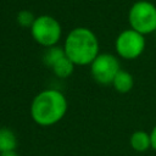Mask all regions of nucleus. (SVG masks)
I'll use <instances>...</instances> for the list:
<instances>
[{
  "label": "nucleus",
  "mask_w": 156,
  "mask_h": 156,
  "mask_svg": "<svg viewBox=\"0 0 156 156\" xmlns=\"http://www.w3.org/2000/svg\"><path fill=\"white\" fill-rule=\"evenodd\" d=\"M30 34L33 39L44 48L55 46L61 37H62V28L60 22L50 15H41L37 16L34 23L30 27Z\"/></svg>",
  "instance_id": "obj_4"
},
{
  "label": "nucleus",
  "mask_w": 156,
  "mask_h": 156,
  "mask_svg": "<svg viewBox=\"0 0 156 156\" xmlns=\"http://www.w3.org/2000/svg\"><path fill=\"white\" fill-rule=\"evenodd\" d=\"M112 85H113V88H115L118 93L126 94V93H128V91L133 88V85H134L133 76H132L128 71L121 68V69L118 71V73L116 74V77L113 78Z\"/></svg>",
  "instance_id": "obj_7"
},
{
  "label": "nucleus",
  "mask_w": 156,
  "mask_h": 156,
  "mask_svg": "<svg viewBox=\"0 0 156 156\" xmlns=\"http://www.w3.org/2000/svg\"><path fill=\"white\" fill-rule=\"evenodd\" d=\"M74 63L66 56V54L63 56H61L57 61H55L52 65H51V69L54 71L55 76L60 77V78H67L69 77L72 73H73V69H74Z\"/></svg>",
  "instance_id": "obj_9"
},
{
  "label": "nucleus",
  "mask_w": 156,
  "mask_h": 156,
  "mask_svg": "<svg viewBox=\"0 0 156 156\" xmlns=\"http://www.w3.org/2000/svg\"><path fill=\"white\" fill-rule=\"evenodd\" d=\"M145 45V35L132 28H128L117 35L115 49L119 57L124 60H134L144 52Z\"/></svg>",
  "instance_id": "obj_5"
},
{
  "label": "nucleus",
  "mask_w": 156,
  "mask_h": 156,
  "mask_svg": "<svg viewBox=\"0 0 156 156\" xmlns=\"http://www.w3.org/2000/svg\"><path fill=\"white\" fill-rule=\"evenodd\" d=\"M130 28L143 35L156 32V6L147 0L134 2L128 12Z\"/></svg>",
  "instance_id": "obj_3"
},
{
  "label": "nucleus",
  "mask_w": 156,
  "mask_h": 156,
  "mask_svg": "<svg viewBox=\"0 0 156 156\" xmlns=\"http://www.w3.org/2000/svg\"><path fill=\"white\" fill-rule=\"evenodd\" d=\"M17 147V136L15 132L7 127L0 128V152L12 151Z\"/></svg>",
  "instance_id": "obj_10"
},
{
  "label": "nucleus",
  "mask_w": 156,
  "mask_h": 156,
  "mask_svg": "<svg viewBox=\"0 0 156 156\" xmlns=\"http://www.w3.org/2000/svg\"><path fill=\"white\" fill-rule=\"evenodd\" d=\"M129 144L133 150L136 152H144L151 147V138L150 133L145 130H135L129 139Z\"/></svg>",
  "instance_id": "obj_8"
},
{
  "label": "nucleus",
  "mask_w": 156,
  "mask_h": 156,
  "mask_svg": "<svg viewBox=\"0 0 156 156\" xmlns=\"http://www.w3.org/2000/svg\"><path fill=\"white\" fill-rule=\"evenodd\" d=\"M65 55V50H63V48H58V46H51V48H48V51L45 52V55H44V61H45V63L49 66V67H51V65L55 62V61H57L61 56H63Z\"/></svg>",
  "instance_id": "obj_11"
},
{
  "label": "nucleus",
  "mask_w": 156,
  "mask_h": 156,
  "mask_svg": "<svg viewBox=\"0 0 156 156\" xmlns=\"http://www.w3.org/2000/svg\"><path fill=\"white\" fill-rule=\"evenodd\" d=\"M121 69L118 58L110 52H100L90 63L93 79L102 85L112 84L113 78Z\"/></svg>",
  "instance_id": "obj_6"
},
{
  "label": "nucleus",
  "mask_w": 156,
  "mask_h": 156,
  "mask_svg": "<svg viewBox=\"0 0 156 156\" xmlns=\"http://www.w3.org/2000/svg\"><path fill=\"white\" fill-rule=\"evenodd\" d=\"M0 156H20L16 150H12V151H5V152H0Z\"/></svg>",
  "instance_id": "obj_14"
},
{
  "label": "nucleus",
  "mask_w": 156,
  "mask_h": 156,
  "mask_svg": "<svg viewBox=\"0 0 156 156\" xmlns=\"http://www.w3.org/2000/svg\"><path fill=\"white\" fill-rule=\"evenodd\" d=\"M32 119L41 126L50 127L60 122L67 112V99L56 89H44L38 93L30 104Z\"/></svg>",
  "instance_id": "obj_1"
},
{
  "label": "nucleus",
  "mask_w": 156,
  "mask_h": 156,
  "mask_svg": "<svg viewBox=\"0 0 156 156\" xmlns=\"http://www.w3.org/2000/svg\"><path fill=\"white\" fill-rule=\"evenodd\" d=\"M35 16L32 11L29 10H21L18 13H17V23L21 26V27H26V28H29L32 27V24L34 23L35 21Z\"/></svg>",
  "instance_id": "obj_12"
},
{
  "label": "nucleus",
  "mask_w": 156,
  "mask_h": 156,
  "mask_svg": "<svg viewBox=\"0 0 156 156\" xmlns=\"http://www.w3.org/2000/svg\"><path fill=\"white\" fill-rule=\"evenodd\" d=\"M63 50L66 56L76 66H90L100 54L99 39L91 29L77 27L67 34Z\"/></svg>",
  "instance_id": "obj_2"
},
{
  "label": "nucleus",
  "mask_w": 156,
  "mask_h": 156,
  "mask_svg": "<svg viewBox=\"0 0 156 156\" xmlns=\"http://www.w3.org/2000/svg\"><path fill=\"white\" fill-rule=\"evenodd\" d=\"M150 138H151V147L156 151V124L150 133Z\"/></svg>",
  "instance_id": "obj_13"
}]
</instances>
